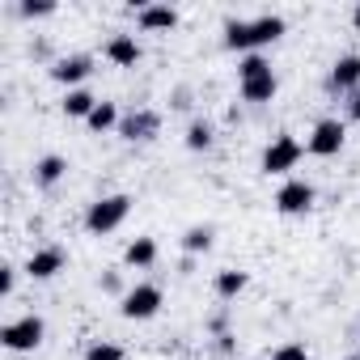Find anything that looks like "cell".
<instances>
[{
    "label": "cell",
    "mask_w": 360,
    "mask_h": 360,
    "mask_svg": "<svg viewBox=\"0 0 360 360\" xmlns=\"http://www.w3.org/2000/svg\"><path fill=\"white\" fill-rule=\"evenodd\" d=\"M280 34H284V18L280 13H263L255 22H225V47L229 51H250L255 56V47H267Z\"/></svg>",
    "instance_id": "cell-1"
},
{
    "label": "cell",
    "mask_w": 360,
    "mask_h": 360,
    "mask_svg": "<svg viewBox=\"0 0 360 360\" xmlns=\"http://www.w3.org/2000/svg\"><path fill=\"white\" fill-rule=\"evenodd\" d=\"M13 288H18V271L5 263V267H0V297H13Z\"/></svg>",
    "instance_id": "cell-26"
},
{
    "label": "cell",
    "mask_w": 360,
    "mask_h": 360,
    "mask_svg": "<svg viewBox=\"0 0 360 360\" xmlns=\"http://www.w3.org/2000/svg\"><path fill=\"white\" fill-rule=\"evenodd\" d=\"M106 60L119 64V68H136V64H140V43H136V34H110Z\"/></svg>",
    "instance_id": "cell-12"
},
{
    "label": "cell",
    "mask_w": 360,
    "mask_h": 360,
    "mask_svg": "<svg viewBox=\"0 0 360 360\" xmlns=\"http://www.w3.org/2000/svg\"><path fill=\"white\" fill-rule=\"evenodd\" d=\"M352 119H360V89L352 94Z\"/></svg>",
    "instance_id": "cell-28"
},
{
    "label": "cell",
    "mask_w": 360,
    "mask_h": 360,
    "mask_svg": "<svg viewBox=\"0 0 360 360\" xmlns=\"http://www.w3.org/2000/svg\"><path fill=\"white\" fill-rule=\"evenodd\" d=\"M326 85H330L335 94H356V85H360V56H339Z\"/></svg>",
    "instance_id": "cell-11"
},
{
    "label": "cell",
    "mask_w": 360,
    "mask_h": 360,
    "mask_svg": "<svg viewBox=\"0 0 360 360\" xmlns=\"http://www.w3.org/2000/svg\"><path fill=\"white\" fill-rule=\"evenodd\" d=\"M161 288L157 284H136V288H127L123 297H119V314L127 318V322H148V318H157V309H161Z\"/></svg>",
    "instance_id": "cell-3"
},
{
    "label": "cell",
    "mask_w": 360,
    "mask_h": 360,
    "mask_svg": "<svg viewBox=\"0 0 360 360\" xmlns=\"http://www.w3.org/2000/svg\"><path fill=\"white\" fill-rule=\"evenodd\" d=\"M102 288H106V292H119V276H115V271H110V276H106V280H102Z\"/></svg>",
    "instance_id": "cell-27"
},
{
    "label": "cell",
    "mask_w": 360,
    "mask_h": 360,
    "mask_svg": "<svg viewBox=\"0 0 360 360\" xmlns=\"http://www.w3.org/2000/svg\"><path fill=\"white\" fill-rule=\"evenodd\" d=\"M85 360H123V347L119 343H94L85 352Z\"/></svg>",
    "instance_id": "cell-23"
},
{
    "label": "cell",
    "mask_w": 360,
    "mask_h": 360,
    "mask_svg": "<svg viewBox=\"0 0 360 360\" xmlns=\"http://www.w3.org/2000/svg\"><path fill=\"white\" fill-rule=\"evenodd\" d=\"M343 360H360V352H352V356H343Z\"/></svg>",
    "instance_id": "cell-30"
},
{
    "label": "cell",
    "mask_w": 360,
    "mask_h": 360,
    "mask_svg": "<svg viewBox=\"0 0 360 360\" xmlns=\"http://www.w3.org/2000/svg\"><path fill=\"white\" fill-rule=\"evenodd\" d=\"M263 72H271V64H267L259 51H255V56H246V60L238 64V77H242V81H250V77H263Z\"/></svg>",
    "instance_id": "cell-22"
},
{
    "label": "cell",
    "mask_w": 360,
    "mask_h": 360,
    "mask_svg": "<svg viewBox=\"0 0 360 360\" xmlns=\"http://www.w3.org/2000/svg\"><path fill=\"white\" fill-rule=\"evenodd\" d=\"M297 161H301V144L292 140V136H276L267 148H263V174H288V169H297Z\"/></svg>",
    "instance_id": "cell-5"
},
{
    "label": "cell",
    "mask_w": 360,
    "mask_h": 360,
    "mask_svg": "<svg viewBox=\"0 0 360 360\" xmlns=\"http://www.w3.org/2000/svg\"><path fill=\"white\" fill-rule=\"evenodd\" d=\"M94 72V56H64L51 64V81L68 85V89H81V81Z\"/></svg>",
    "instance_id": "cell-8"
},
{
    "label": "cell",
    "mask_w": 360,
    "mask_h": 360,
    "mask_svg": "<svg viewBox=\"0 0 360 360\" xmlns=\"http://www.w3.org/2000/svg\"><path fill=\"white\" fill-rule=\"evenodd\" d=\"M64 174H68V161H64L60 153H47V157L34 161V183H39V187H56Z\"/></svg>",
    "instance_id": "cell-14"
},
{
    "label": "cell",
    "mask_w": 360,
    "mask_h": 360,
    "mask_svg": "<svg viewBox=\"0 0 360 360\" xmlns=\"http://www.w3.org/2000/svg\"><path fill=\"white\" fill-rule=\"evenodd\" d=\"M94 106H98V98L89 89H68V98H64V115L68 119H89Z\"/></svg>",
    "instance_id": "cell-16"
},
{
    "label": "cell",
    "mask_w": 360,
    "mask_h": 360,
    "mask_svg": "<svg viewBox=\"0 0 360 360\" xmlns=\"http://www.w3.org/2000/svg\"><path fill=\"white\" fill-rule=\"evenodd\" d=\"M123 259H127V267H153L157 263V242L153 238H136Z\"/></svg>",
    "instance_id": "cell-18"
},
{
    "label": "cell",
    "mask_w": 360,
    "mask_h": 360,
    "mask_svg": "<svg viewBox=\"0 0 360 360\" xmlns=\"http://www.w3.org/2000/svg\"><path fill=\"white\" fill-rule=\"evenodd\" d=\"M136 22H140V30H148V34L174 30V26H178V9H169V5H144V9L136 13Z\"/></svg>",
    "instance_id": "cell-13"
},
{
    "label": "cell",
    "mask_w": 360,
    "mask_h": 360,
    "mask_svg": "<svg viewBox=\"0 0 360 360\" xmlns=\"http://www.w3.org/2000/svg\"><path fill=\"white\" fill-rule=\"evenodd\" d=\"M246 284H250V276L229 267V271H221V276H217V297H221V301H233V297H242V292H246Z\"/></svg>",
    "instance_id": "cell-17"
},
{
    "label": "cell",
    "mask_w": 360,
    "mask_h": 360,
    "mask_svg": "<svg viewBox=\"0 0 360 360\" xmlns=\"http://www.w3.org/2000/svg\"><path fill=\"white\" fill-rule=\"evenodd\" d=\"M343 140H347V127H343L339 119H318L305 148H309L314 157H335V153L343 148Z\"/></svg>",
    "instance_id": "cell-6"
},
{
    "label": "cell",
    "mask_w": 360,
    "mask_h": 360,
    "mask_svg": "<svg viewBox=\"0 0 360 360\" xmlns=\"http://www.w3.org/2000/svg\"><path fill=\"white\" fill-rule=\"evenodd\" d=\"M276 208H280L284 217H305V212L314 208V187L301 183V178H288V183L276 191Z\"/></svg>",
    "instance_id": "cell-7"
},
{
    "label": "cell",
    "mask_w": 360,
    "mask_h": 360,
    "mask_svg": "<svg viewBox=\"0 0 360 360\" xmlns=\"http://www.w3.org/2000/svg\"><path fill=\"white\" fill-rule=\"evenodd\" d=\"M212 225H191L187 233H183V250L187 255H204V250H212Z\"/></svg>",
    "instance_id": "cell-19"
},
{
    "label": "cell",
    "mask_w": 360,
    "mask_h": 360,
    "mask_svg": "<svg viewBox=\"0 0 360 360\" xmlns=\"http://www.w3.org/2000/svg\"><path fill=\"white\" fill-rule=\"evenodd\" d=\"M352 26H356V30H360V5H356V9H352Z\"/></svg>",
    "instance_id": "cell-29"
},
{
    "label": "cell",
    "mask_w": 360,
    "mask_h": 360,
    "mask_svg": "<svg viewBox=\"0 0 360 360\" xmlns=\"http://www.w3.org/2000/svg\"><path fill=\"white\" fill-rule=\"evenodd\" d=\"M187 148H191V153L212 148V123H208V119H195V123L187 127Z\"/></svg>",
    "instance_id": "cell-21"
},
{
    "label": "cell",
    "mask_w": 360,
    "mask_h": 360,
    "mask_svg": "<svg viewBox=\"0 0 360 360\" xmlns=\"http://www.w3.org/2000/svg\"><path fill=\"white\" fill-rule=\"evenodd\" d=\"M276 72H263V77H250V81H242V98L246 102H255V106H263V102H271L276 98Z\"/></svg>",
    "instance_id": "cell-15"
},
{
    "label": "cell",
    "mask_w": 360,
    "mask_h": 360,
    "mask_svg": "<svg viewBox=\"0 0 360 360\" xmlns=\"http://www.w3.org/2000/svg\"><path fill=\"white\" fill-rule=\"evenodd\" d=\"M22 13L26 18H47V13H56V5H51V0H26Z\"/></svg>",
    "instance_id": "cell-25"
},
{
    "label": "cell",
    "mask_w": 360,
    "mask_h": 360,
    "mask_svg": "<svg viewBox=\"0 0 360 360\" xmlns=\"http://www.w3.org/2000/svg\"><path fill=\"white\" fill-rule=\"evenodd\" d=\"M85 123H89L94 131H106V127H119L123 119H119V110H115V102H98V106H94V115H89Z\"/></svg>",
    "instance_id": "cell-20"
},
{
    "label": "cell",
    "mask_w": 360,
    "mask_h": 360,
    "mask_svg": "<svg viewBox=\"0 0 360 360\" xmlns=\"http://www.w3.org/2000/svg\"><path fill=\"white\" fill-rule=\"evenodd\" d=\"M47 335V322L39 314H22L18 322H9L5 330H0V343H5L9 352H34Z\"/></svg>",
    "instance_id": "cell-4"
},
{
    "label": "cell",
    "mask_w": 360,
    "mask_h": 360,
    "mask_svg": "<svg viewBox=\"0 0 360 360\" xmlns=\"http://www.w3.org/2000/svg\"><path fill=\"white\" fill-rule=\"evenodd\" d=\"M271 360H309V352H305V343H280L271 352Z\"/></svg>",
    "instance_id": "cell-24"
},
{
    "label": "cell",
    "mask_w": 360,
    "mask_h": 360,
    "mask_svg": "<svg viewBox=\"0 0 360 360\" xmlns=\"http://www.w3.org/2000/svg\"><path fill=\"white\" fill-rule=\"evenodd\" d=\"M127 212H131V195H102L98 204H89V212H85V229H89L94 238L115 233V229L127 221Z\"/></svg>",
    "instance_id": "cell-2"
},
{
    "label": "cell",
    "mask_w": 360,
    "mask_h": 360,
    "mask_svg": "<svg viewBox=\"0 0 360 360\" xmlns=\"http://www.w3.org/2000/svg\"><path fill=\"white\" fill-rule=\"evenodd\" d=\"M64 271V250L60 246H43V250H34L30 259H26V276L30 280H51V276H60Z\"/></svg>",
    "instance_id": "cell-10"
},
{
    "label": "cell",
    "mask_w": 360,
    "mask_h": 360,
    "mask_svg": "<svg viewBox=\"0 0 360 360\" xmlns=\"http://www.w3.org/2000/svg\"><path fill=\"white\" fill-rule=\"evenodd\" d=\"M157 131H161V115L157 110H131L119 123V136L123 140H153Z\"/></svg>",
    "instance_id": "cell-9"
}]
</instances>
